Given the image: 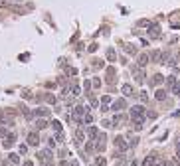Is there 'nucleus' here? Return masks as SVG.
<instances>
[{
	"mask_svg": "<svg viewBox=\"0 0 180 166\" xmlns=\"http://www.w3.org/2000/svg\"><path fill=\"white\" fill-rule=\"evenodd\" d=\"M148 34H150V38H158V36H160L158 24H150V26H148Z\"/></svg>",
	"mask_w": 180,
	"mask_h": 166,
	"instance_id": "nucleus-1",
	"label": "nucleus"
},
{
	"mask_svg": "<svg viewBox=\"0 0 180 166\" xmlns=\"http://www.w3.org/2000/svg\"><path fill=\"white\" fill-rule=\"evenodd\" d=\"M121 91H123V95H125V97H131V95H135V89H133V85H129V83H125V85L121 87Z\"/></svg>",
	"mask_w": 180,
	"mask_h": 166,
	"instance_id": "nucleus-2",
	"label": "nucleus"
},
{
	"mask_svg": "<svg viewBox=\"0 0 180 166\" xmlns=\"http://www.w3.org/2000/svg\"><path fill=\"white\" fill-rule=\"evenodd\" d=\"M105 140H107V134L99 132V136H97V150H103V148H105Z\"/></svg>",
	"mask_w": 180,
	"mask_h": 166,
	"instance_id": "nucleus-3",
	"label": "nucleus"
},
{
	"mask_svg": "<svg viewBox=\"0 0 180 166\" xmlns=\"http://www.w3.org/2000/svg\"><path fill=\"white\" fill-rule=\"evenodd\" d=\"M125 107H127V101H125V99H119V101L113 103V111H123Z\"/></svg>",
	"mask_w": 180,
	"mask_h": 166,
	"instance_id": "nucleus-4",
	"label": "nucleus"
},
{
	"mask_svg": "<svg viewBox=\"0 0 180 166\" xmlns=\"http://www.w3.org/2000/svg\"><path fill=\"white\" fill-rule=\"evenodd\" d=\"M115 144H117V148H121V150H127V146H129L123 136H117V138H115Z\"/></svg>",
	"mask_w": 180,
	"mask_h": 166,
	"instance_id": "nucleus-5",
	"label": "nucleus"
},
{
	"mask_svg": "<svg viewBox=\"0 0 180 166\" xmlns=\"http://www.w3.org/2000/svg\"><path fill=\"white\" fill-rule=\"evenodd\" d=\"M38 156H40L42 160H45V162H51V150H47V148H45V150H42Z\"/></svg>",
	"mask_w": 180,
	"mask_h": 166,
	"instance_id": "nucleus-6",
	"label": "nucleus"
},
{
	"mask_svg": "<svg viewBox=\"0 0 180 166\" xmlns=\"http://www.w3.org/2000/svg\"><path fill=\"white\" fill-rule=\"evenodd\" d=\"M148 59H150V55H148V53H140V55H138V65H140V67H144V65L148 63Z\"/></svg>",
	"mask_w": 180,
	"mask_h": 166,
	"instance_id": "nucleus-7",
	"label": "nucleus"
},
{
	"mask_svg": "<svg viewBox=\"0 0 180 166\" xmlns=\"http://www.w3.org/2000/svg\"><path fill=\"white\" fill-rule=\"evenodd\" d=\"M38 142H40V138H38V134H36V132H30V134H28V144H32V146H36Z\"/></svg>",
	"mask_w": 180,
	"mask_h": 166,
	"instance_id": "nucleus-8",
	"label": "nucleus"
},
{
	"mask_svg": "<svg viewBox=\"0 0 180 166\" xmlns=\"http://www.w3.org/2000/svg\"><path fill=\"white\" fill-rule=\"evenodd\" d=\"M107 83H115V67H107Z\"/></svg>",
	"mask_w": 180,
	"mask_h": 166,
	"instance_id": "nucleus-9",
	"label": "nucleus"
},
{
	"mask_svg": "<svg viewBox=\"0 0 180 166\" xmlns=\"http://www.w3.org/2000/svg\"><path fill=\"white\" fill-rule=\"evenodd\" d=\"M150 59H152V61H156V63H160V59H162V51H160V49H154V51H152V55H150Z\"/></svg>",
	"mask_w": 180,
	"mask_h": 166,
	"instance_id": "nucleus-10",
	"label": "nucleus"
},
{
	"mask_svg": "<svg viewBox=\"0 0 180 166\" xmlns=\"http://www.w3.org/2000/svg\"><path fill=\"white\" fill-rule=\"evenodd\" d=\"M154 97H156V101H164V99H166V91H164V89H156V91H154Z\"/></svg>",
	"mask_w": 180,
	"mask_h": 166,
	"instance_id": "nucleus-11",
	"label": "nucleus"
},
{
	"mask_svg": "<svg viewBox=\"0 0 180 166\" xmlns=\"http://www.w3.org/2000/svg\"><path fill=\"white\" fill-rule=\"evenodd\" d=\"M131 115H144V107L142 105H135L131 109Z\"/></svg>",
	"mask_w": 180,
	"mask_h": 166,
	"instance_id": "nucleus-12",
	"label": "nucleus"
},
{
	"mask_svg": "<svg viewBox=\"0 0 180 166\" xmlns=\"http://www.w3.org/2000/svg\"><path fill=\"white\" fill-rule=\"evenodd\" d=\"M154 160H156V156H154V154H148V156L144 158L142 166H152V164H154Z\"/></svg>",
	"mask_w": 180,
	"mask_h": 166,
	"instance_id": "nucleus-13",
	"label": "nucleus"
},
{
	"mask_svg": "<svg viewBox=\"0 0 180 166\" xmlns=\"http://www.w3.org/2000/svg\"><path fill=\"white\" fill-rule=\"evenodd\" d=\"M14 140H16V134H8L6 136V140H4V146L8 148V146H12L14 144Z\"/></svg>",
	"mask_w": 180,
	"mask_h": 166,
	"instance_id": "nucleus-14",
	"label": "nucleus"
},
{
	"mask_svg": "<svg viewBox=\"0 0 180 166\" xmlns=\"http://www.w3.org/2000/svg\"><path fill=\"white\" fill-rule=\"evenodd\" d=\"M164 81V75H160V73H156V75H154V79H152V81H150V85H160V83Z\"/></svg>",
	"mask_w": 180,
	"mask_h": 166,
	"instance_id": "nucleus-15",
	"label": "nucleus"
},
{
	"mask_svg": "<svg viewBox=\"0 0 180 166\" xmlns=\"http://www.w3.org/2000/svg\"><path fill=\"white\" fill-rule=\"evenodd\" d=\"M97 136H99V130H97L95 126H89V138H91V140H95Z\"/></svg>",
	"mask_w": 180,
	"mask_h": 166,
	"instance_id": "nucleus-16",
	"label": "nucleus"
},
{
	"mask_svg": "<svg viewBox=\"0 0 180 166\" xmlns=\"http://www.w3.org/2000/svg\"><path fill=\"white\" fill-rule=\"evenodd\" d=\"M111 123H113V126H117L119 123H123V115H121V113H117V115L113 117V121H111Z\"/></svg>",
	"mask_w": 180,
	"mask_h": 166,
	"instance_id": "nucleus-17",
	"label": "nucleus"
},
{
	"mask_svg": "<svg viewBox=\"0 0 180 166\" xmlns=\"http://www.w3.org/2000/svg\"><path fill=\"white\" fill-rule=\"evenodd\" d=\"M135 75H136V81L142 83V79H144V71H142V69H138V71H135Z\"/></svg>",
	"mask_w": 180,
	"mask_h": 166,
	"instance_id": "nucleus-18",
	"label": "nucleus"
},
{
	"mask_svg": "<svg viewBox=\"0 0 180 166\" xmlns=\"http://www.w3.org/2000/svg\"><path fill=\"white\" fill-rule=\"evenodd\" d=\"M107 59H109V61H115V49H111V47L107 49Z\"/></svg>",
	"mask_w": 180,
	"mask_h": 166,
	"instance_id": "nucleus-19",
	"label": "nucleus"
},
{
	"mask_svg": "<svg viewBox=\"0 0 180 166\" xmlns=\"http://www.w3.org/2000/svg\"><path fill=\"white\" fill-rule=\"evenodd\" d=\"M75 138H77V142H83V138H85L83 130H75Z\"/></svg>",
	"mask_w": 180,
	"mask_h": 166,
	"instance_id": "nucleus-20",
	"label": "nucleus"
},
{
	"mask_svg": "<svg viewBox=\"0 0 180 166\" xmlns=\"http://www.w3.org/2000/svg\"><path fill=\"white\" fill-rule=\"evenodd\" d=\"M10 162H12V164H18V162H20V156L14 154V152H10Z\"/></svg>",
	"mask_w": 180,
	"mask_h": 166,
	"instance_id": "nucleus-21",
	"label": "nucleus"
},
{
	"mask_svg": "<svg viewBox=\"0 0 180 166\" xmlns=\"http://www.w3.org/2000/svg\"><path fill=\"white\" fill-rule=\"evenodd\" d=\"M125 49H127V53H136V49H135L133 43H125Z\"/></svg>",
	"mask_w": 180,
	"mask_h": 166,
	"instance_id": "nucleus-22",
	"label": "nucleus"
},
{
	"mask_svg": "<svg viewBox=\"0 0 180 166\" xmlns=\"http://www.w3.org/2000/svg\"><path fill=\"white\" fill-rule=\"evenodd\" d=\"M51 126H53V130H55V132H61V123H59V121H53Z\"/></svg>",
	"mask_w": 180,
	"mask_h": 166,
	"instance_id": "nucleus-23",
	"label": "nucleus"
},
{
	"mask_svg": "<svg viewBox=\"0 0 180 166\" xmlns=\"http://www.w3.org/2000/svg\"><path fill=\"white\" fill-rule=\"evenodd\" d=\"M83 123H85V125H91V123H93V115H91V113H87V115L83 117Z\"/></svg>",
	"mask_w": 180,
	"mask_h": 166,
	"instance_id": "nucleus-24",
	"label": "nucleus"
},
{
	"mask_svg": "<svg viewBox=\"0 0 180 166\" xmlns=\"http://www.w3.org/2000/svg\"><path fill=\"white\" fill-rule=\"evenodd\" d=\"M36 126H38V128H45V126H47V121H44V119H38Z\"/></svg>",
	"mask_w": 180,
	"mask_h": 166,
	"instance_id": "nucleus-25",
	"label": "nucleus"
},
{
	"mask_svg": "<svg viewBox=\"0 0 180 166\" xmlns=\"http://www.w3.org/2000/svg\"><path fill=\"white\" fill-rule=\"evenodd\" d=\"M105 162H107V160H105L103 156H97V158H95V164L97 166H105Z\"/></svg>",
	"mask_w": 180,
	"mask_h": 166,
	"instance_id": "nucleus-26",
	"label": "nucleus"
},
{
	"mask_svg": "<svg viewBox=\"0 0 180 166\" xmlns=\"http://www.w3.org/2000/svg\"><path fill=\"white\" fill-rule=\"evenodd\" d=\"M36 115H40V117H45V115H49V111H47V109H38V111H36Z\"/></svg>",
	"mask_w": 180,
	"mask_h": 166,
	"instance_id": "nucleus-27",
	"label": "nucleus"
},
{
	"mask_svg": "<svg viewBox=\"0 0 180 166\" xmlns=\"http://www.w3.org/2000/svg\"><path fill=\"white\" fill-rule=\"evenodd\" d=\"M138 97H140V101H142V103H146V101H148V95H146L144 91H140V93H138Z\"/></svg>",
	"mask_w": 180,
	"mask_h": 166,
	"instance_id": "nucleus-28",
	"label": "nucleus"
},
{
	"mask_svg": "<svg viewBox=\"0 0 180 166\" xmlns=\"http://www.w3.org/2000/svg\"><path fill=\"white\" fill-rule=\"evenodd\" d=\"M44 99H45V101H47V103H51V105H53V103H55V97H53V95H49V93H47V95H45Z\"/></svg>",
	"mask_w": 180,
	"mask_h": 166,
	"instance_id": "nucleus-29",
	"label": "nucleus"
},
{
	"mask_svg": "<svg viewBox=\"0 0 180 166\" xmlns=\"http://www.w3.org/2000/svg\"><path fill=\"white\" fill-rule=\"evenodd\" d=\"M136 26H150V22H148V20H138Z\"/></svg>",
	"mask_w": 180,
	"mask_h": 166,
	"instance_id": "nucleus-30",
	"label": "nucleus"
},
{
	"mask_svg": "<svg viewBox=\"0 0 180 166\" xmlns=\"http://www.w3.org/2000/svg\"><path fill=\"white\" fill-rule=\"evenodd\" d=\"M91 85H93V87H101V79H97V77H95V79L91 81Z\"/></svg>",
	"mask_w": 180,
	"mask_h": 166,
	"instance_id": "nucleus-31",
	"label": "nucleus"
},
{
	"mask_svg": "<svg viewBox=\"0 0 180 166\" xmlns=\"http://www.w3.org/2000/svg\"><path fill=\"white\" fill-rule=\"evenodd\" d=\"M85 150H87V152H93V150H95V144H93V142H89V144L85 146Z\"/></svg>",
	"mask_w": 180,
	"mask_h": 166,
	"instance_id": "nucleus-32",
	"label": "nucleus"
},
{
	"mask_svg": "<svg viewBox=\"0 0 180 166\" xmlns=\"http://www.w3.org/2000/svg\"><path fill=\"white\" fill-rule=\"evenodd\" d=\"M71 93H73V95H79V87H77V85H71Z\"/></svg>",
	"mask_w": 180,
	"mask_h": 166,
	"instance_id": "nucleus-33",
	"label": "nucleus"
},
{
	"mask_svg": "<svg viewBox=\"0 0 180 166\" xmlns=\"http://www.w3.org/2000/svg\"><path fill=\"white\" fill-rule=\"evenodd\" d=\"M67 73H69V75H77V69H75V67H69Z\"/></svg>",
	"mask_w": 180,
	"mask_h": 166,
	"instance_id": "nucleus-34",
	"label": "nucleus"
},
{
	"mask_svg": "<svg viewBox=\"0 0 180 166\" xmlns=\"http://www.w3.org/2000/svg\"><path fill=\"white\" fill-rule=\"evenodd\" d=\"M93 67H103V63H101V59H95V63H93Z\"/></svg>",
	"mask_w": 180,
	"mask_h": 166,
	"instance_id": "nucleus-35",
	"label": "nucleus"
},
{
	"mask_svg": "<svg viewBox=\"0 0 180 166\" xmlns=\"http://www.w3.org/2000/svg\"><path fill=\"white\" fill-rule=\"evenodd\" d=\"M26 150H28V146H26V144H22V146H20V154H26Z\"/></svg>",
	"mask_w": 180,
	"mask_h": 166,
	"instance_id": "nucleus-36",
	"label": "nucleus"
},
{
	"mask_svg": "<svg viewBox=\"0 0 180 166\" xmlns=\"http://www.w3.org/2000/svg\"><path fill=\"white\" fill-rule=\"evenodd\" d=\"M24 166H34V164H32L30 160H26V162H24Z\"/></svg>",
	"mask_w": 180,
	"mask_h": 166,
	"instance_id": "nucleus-37",
	"label": "nucleus"
},
{
	"mask_svg": "<svg viewBox=\"0 0 180 166\" xmlns=\"http://www.w3.org/2000/svg\"><path fill=\"white\" fill-rule=\"evenodd\" d=\"M4 166H16V164H12V162H4Z\"/></svg>",
	"mask_w": 180,
	"mask_h": 166,
	"instance_id": "nucleus-38",
	"label": "nucleus"
},
{
	"mask_svg": "<svg viewBox=\"0 0 180 166\" xmlns=\"http://www.w3.org/2000/svg\"><path fill=\"white\" fill-rule=\"evenodd\" d=\"M59 166H67V162H59Z\"/></svg>",
	"mask_w": 180,
	"mask_h": 166,
	"instance_id": "nucleus-39",
	"label": "nucleus"
},
{
	"mask_svg": "<svg viewBox=\"0 0 180 166\" xmlns=\"http://www.w3.org/2000/svg\"><path fill=\"white\" fill-rule=\"evenodd\" d=\"M71 166H79V164H77V162H71Z\"/></svg>",
	"mask_w": 180,
	"mask_h": 166,
	"instance_id": "nucleus-40",
	"label": "nucleus"
}]
</instances>
